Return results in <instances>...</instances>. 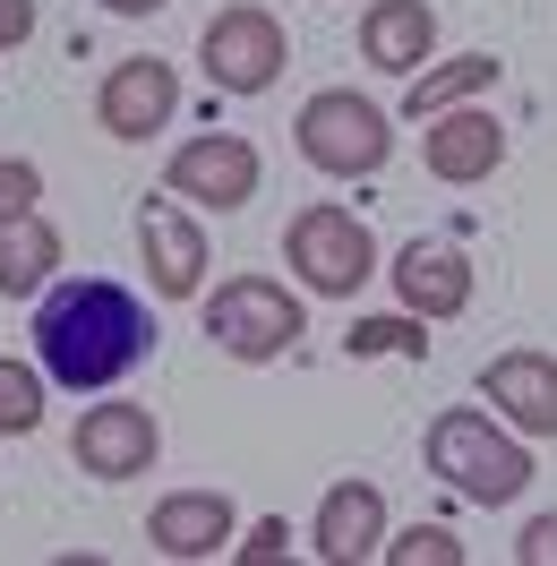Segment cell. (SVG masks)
Returning <instances> with one entry per match:
<instances>
[{
	"mask_svg": "<svg viewBox=\"0 0 557 566\" xmlns=\"http://www.w3.org/2000/svg\"><path fill=\"white\" fill-rule=\"evenodd\" d=\"M138 360H155V318L129 283L112 275H77V283H43L35 301V369L70 395H104L120 387Z\"/></svg>",
	"mask_w": 557,
	"mask_h": 566,
	"instance_id": "obj_1",
	"label": "cell"
},
{
	"mask_svg": "<svg viewBox=\"0 0 557 566\" xmlns=\"http://www.w3.org/2000/svg\"><path fill=\"white\" fill-rule=\"evenodd\" d=\"M420 455H429V472H438L454 497H472V506H515V497L532 490V438L506 429L488 403H446V412L429 421V438H420Z\"/></svg>",
	"mask_w": 557,
	"mask_h": 566,
	"instance_id": "obj_2",
	"label": "cell"
},
{
	"mask_svg": "<svg viewBox=\"0 0 557 566\" xmlns=\"http://www.w3.org/2000/svg\"><path fill=\"white\" fill-rule=\"evenodd\" d=\"M283 266L301 275V292L317 301H351L360 283L378 275V241H369V223L335 198H309V207L283 223Z\"/></svg>",
	"mask_w": 557,
	"mask_h": 566,
	"instance_id": "obj_3",
	"label": "cell"
},
{
	"mask_svg": "<svg viewBox=\"0 0 557 566\" xmlns=\"http://www.w3.org/2000/svg\"><path fill=\"white\" fill-rule=\"evenodd\" d=\"M207 335H214V353H232V360H283L301 335H309V310H301V292H283L275 275H223L207 292Z\"/></svg>",
	"mask_w": 557,
	"mask_h": 566,
	"instance_id": "obj_4",
	"label": "cell"
},
{
	"mask_svg": "<svg viewBox=\"0 0 557 566\" xmlns=\"http://www.w3.org/2000/svg\"><path fill=\"white\" fill-rule=\"evenodd\" d=\"M292 146H301V164H309V172H326V180H369L386 155H395V129H386V112L369 104V95L326 86V95H309V104H301Z\"/></svg>",
	"mask_w": 557,
	"mask_h": 566,
	"instance_id": "obj_5",
	"label": "cell"
},
{
	"mask_svg": "<svg viewBox=\"0 0 557 566\" xmlns=\"http://www.w3.org/2000/svg\"><path fill=\"white\" fill-rule=\"evenodd\" d=\"M198 61L223 95H266L292 61V35H283V18L266 0H232V9H214L207 35H198Z\"/></svg>",
	"mask_w": 557,
	"mask_h": 566,
	"instance_id": "obj_6",
	"label": "cell"
},
{
	"mask_svg": "<svg viewBox=\"0 0 557 566\" xmlns=\"http://www.w3.org/2000/svg\"><path fill=\"white\" fill-rule=\"evenodd\" d=\"M164 189L189 198L198 214H232L258 198V146L241 129H207V138L172 146V164H164Z\"/></svg>",
	"mask_w": 557,
	"mask_h": 566,
	"instance_id": "obj_7",
	"label": "cell"
},
{
	"mask_svg": "<svg viewBox=\"0 0 557 566\" xmlns=\"http://www.w3.org/2000/svg\"><path fill=\"white\" fill-rule=\"evenodd\" d=\"M138 258H146V283L164 292V301H198L207 292V223L189 198H146L138 207Z\"/></svg>",
	"mask_w": 557,
	"mask_h": 566,
	"instance_id": "obj_8",
	"label": "cell"
},
{
	"mask_svg": "<svg viewBox=\"0 0 557 566\" xmlns=\"http://www.w3.org/2000/svg\"><path fill=\"white\" fill-rule=\"evenodd\" d=\"M155 455H164V429L146 403H95L70 429V463L86 481H138V472H155Z\"/></svg>",
	"mask_w": 557,
	"mask_h": 566,
	"instance_id": "obj_9",
	"label": "cell"
},
{
	"mask_svg": "<svg viewBox=\"0 0 557 566\" xmlns=\"http://www.w3.org/2000/svg\"><path fill=\"white\" fill-rule=\"evenodd\" d=\"M180 112V77L172 61H155V52H138V61H112L104 86H95V120H104V138H155L164 120Z\"/></svg>",
	"mask_w": 557,
	"mask_h": 566,
	"instance_id": "obj_10",
	"label": "cell"
},
{
	"mask_svg": "<svg viewBox=\"0 0 557 566\" xmlns=\"http://www.w3.org/2000/svg\"><path fill=\"white\" fill-rule=\"evenodd\" d=\"M481 403L523 438H557V353H532V344L497 353L481 369Z\"/></svg>",
	"mask_w": 557,
	"mask_h": 566,
	"instance_id": "obj_11",
	"label": "cell"
},
{
	"mask_svg": "<svg viewBox=\"0 0 557 566\" xmlns=\"http://www.w3.org/2000/svg\"><path fill=\"white\" fill-rule=\"evenodd\" d=\"M420 164L446 180V189L488 180L497 164H506V129H497V112L454 104V112H438V120H420Z\"/></svg>",
	"mask_w": 557,
	"mask_h": 566,
	"instance_id": "obj_12",
	"label": "cell"
},
{
	"mask_svg": "<svg viewBox=\"0 0 557 566\" xmlns=\"http://www.w3.org/2000/svg\"><path fill=\"white\" fill-rule=\"evenodd\" d=\"M309 549L326 566H360L386 549V490L378 481H335L309 515Z\"/></svg>",
	"mask_w": 557,
	"mask_h": 566,
	"instance_id": "obj_13",
	"label": "cell"
},
{
	"mask_svg": "<svg viewBox=\"0 0 557 566\" xmlns=\"http://www.w3.org/2000/svg\"><path fill=\"white\" fill-rule=\"evenodd\" d=\"M386 275H395V301H403L412 318H429V326L472 310V258H463V249H446V241H412L395 266H386Z\"/></svg>",
	"mask_w": 557,
	"mask_h": 566,
	"instance_id": "obj_14",
	"label": "cell"
},
{
	"mask_svg": "<svg viewBox=\"0 0 557 566\" xmlns=\"http://www.w3.org/2000/svg\"><path fill=\"white\" fill-rule=\"evenodd\" d=\"M232 497L223 490H172L155 497V515H146V549H164V558H214V549H232Z\"/></svg>",
	"mask_w": 557,
	"mask_h": 566,
	"instance_id": "obj_15",
	"label": "cell"
},
{
	"mask_svg": "<svg viewBox=\"0 0 557 566\" xmlns=\"http://www.w3.org/2000/svg\"><path fill=\"white\" fill-rule=\"evenodd\" d=\"M429 52H438V9L429 0H369L360 9V61L378 77L429 70Z\"/></svg>",
	"mask_w": 557,
	"mask_h": 566,
	"instance_id": "obj_16",
	"label": "cell"
},
{
	"mask_svg": "<svg viewBox=\"0 0 557 566\" xmlns=\"http://www.w3.org/2000/svg\"><path fill=\"white\" fill-rule=\"evenodd\" d=\"M52 275H61V232L43 223V207L18 214V223H0V292H9V301H35Z\"/></svg>",
	"mask_w": 557,
	"mask_h": 566,
	"instance_id": "obj_17",
	"label": "cell"
},
{
	"mask_svg": "<svg viewBox=\"0 0 557 566\" xmlns=\"http://www.w3.org/2000/svg\"><path fill=\"white\" fill-rule=\"evenodd\" d=\"M497 86V61L488 52H463V61H429V70L403 77V120H438V112L472 104V95H488Z\"/></svg>",
	"mask_w": 557,
	"mask_h": 566,
	"instance_id": "obj_18",
	"label": "cell"
},
{
	"mask_svg": "<svg viewBox=\"0 0 557 566\" xmlns=\"http://www.w3.org/2000/svg\"><path fill=\"white\" fill-rule=\"evenodd\" d=\"M43 378L35 360H0V438H35L43 429Z\"/></svg>",
	"mask_w": 557,
	"mask_h": 566,
	"instance_id": "obj_19",
	"label": "cell"
},
{
	"mask_svg": "<svg viewBox=\"0 0 557 566\" xmlns=\"http://www.w3.org/2000/svg\"><path fill=\"white\" fill-rule=\"evenodd\" d=\"M378 558L386 566H463V541H454L446 524H412V532H395Z\"/></svg>",
	"mask_w": 557,
	"mask_h": 566,
	"instance_id": "obj_20",
	"label": "cell"
},
{
	"mask_svg": "<svg viewBox=\"0 0 557 566\" xmlns=\"http://www.w3.org/2000/svg\"><path fill=\"white\" fill-rule=\"evenodd\" d=\"M420 326H429V318H412V310H403V318H360V326H351V353H429Z\"/></svg>",
	"mask_w": 557,
	"mask_h": 566,
	"instance_id": "obj_21",
	"label": "cell"
},
{
	"mask_svg": "<svg viewBox=\"0 0 557 566\" xmlns=\"http://www.w3.org/2000/svg\"><path fill=\"white\" fill-rule=\"evenodd\" d=\"M43 207V172L27 155H0V223H18V214Z\"/></svg>",
	"mask_w": 557,
	"mask_h": 566,
	"instance_id": "obj_22",
	"label": "cell"
},
{
	"mask_svg": "<svg viewBox=\"0 0 557 566\" xmlns=\"http://www.w3.org/2000/svg\"><path fill=\"white\" fill-rule=\"evenodd\" d=\"M283 549H292V524H283V515H266V524H249V541H232L241 566H275Z\"/></svg>",
	"mask_w": 557,
	"mask_h": 566,
	"instance_id": "obj_23",
	"label": "cell"
},
{
	"mask_svg": "<svg viewBox=\"0 0 557 566\" xmlns=\"http://www.w3.org/2000/svg\"><path fill=\"white\" fill-rule=\"evenodd\" d=\"M515 566H557V515H532V524H523Z\"/></svg>",
	"mask_w": 557,
	"mask_h": 566,
	"instance_id": "obj_24",
	"label": "cell"
},
{
	"mask_svg": "<svg viewBox=\"0 0 557 566\" xmlns=\"http://www.w3.org/2000/svg\"><path fill=\"white\" fill-rule=\"evenodd\" d=\"M27 35H35V0H0V52H18Z\"/></svg>",
	"mask_w": 557,
	"mask_h": 566,
	"instance_id": "obj_25",
	"label": "cell"
},
{
	"mask_svg": "<svg viewBox=\"0 0 557 566\" xmlns=\"http://www.w3.org/2000/svg\"><path fill=\"white\" fill-rule=\"evenodd\" d=\"M112 18H155V9H164V0H104Z\"/></svg>",
	"mask_w": 557,
	"mask_h": 566,
	"instance_id": "obj_26",
	"label": "cell"
}]
</instances>
